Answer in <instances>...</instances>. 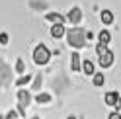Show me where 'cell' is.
<instances>
[{
	"label": "cell",
	"mask_w": 121,
	"mask_h": 119,
	"mask_svg": "<svg viewBox=\"0 0 121 119\" xmlns=\"http://www.w3.org/2000/svg\"><path fill=\"white\" fill-rule=\"evenodd\" d=\"M117 107L121 109V96H119V100H117Z\"/></svg>",
	"instance_id": "obj_23"
},
{
	"label": "cell",
	"mask_w": 121,
	"mask_h": 119,
	"mask_svg": "<svg viewBox=\"0 0 121 119\" xmlns=\"http://www.w3.org/2000/svg\"><path fill=\"white\" fill-rule=\"evenodd\" d=\"M51 35L55 37V39H59V37H63L65 35V27H63V24H55L51 27Z\"/></svg>",
	"instance_id": "obj_7"
},
{
	"label": "cell",
	"mask_w": 121,
	"mask_h": 119,
	"mask_svg": "<svg viewBox=\"0 0 121 119\" xmlns=\"http://www.w3.org/2000/svg\"><path fill=\"white\" fill-rule=\"evenodd\" d=\"M31 119H39V117H31Z\"/></svg>",
	"instance_id": "obj_24"
},
{
	"label": "cell",
	"mask_w": 121,
	"mask_h": 119,
	"mask_svg": "<svg viewBox=\"0 0 121 119\" xmlns=\"http://www.w3.org/2000/svg\"><path fill=\"white\" fill-rule=\"evenodd\" d=\"M98 37H100V43H104V45H105V43H109V31H100V35H98Z\"/></svg>",
	"instance_id": "obj_13"
},
{
	"label": "cell",
	"mask_w": 121,
	"mask_h": 119,
	"mask_svg": "<svg viewBox=\"0 0 121 119\" xmlns=\"http://www.w3.org/2000/svg\"><path fill=\"white\" fill-rule=\"evenodd\" d=\"M18 98H20V106L22 107H27L29 102H31V96H29L27 90H18Z\"/></svg>",
	"instance_id": "obj_4"
},
{
	"label": "cell",
	"mask_w": 121,
	"mask_h": 119,
	"mask_svg": "<svg viewBox=\"0 0 121 119\" xmlns=\"http://www.w3.org/2000/svg\"><path fill=\"white\" fill-rule=\"evenodd\" d=\"M82 70H84L86 74H96V72H94V63H92V61H84V64H82Z\"/></svg>",
	"instance_id": "obj_11"
},
{
	"label": "cell",
	"mask_w": 121,
	"mask_h": 119,
	"mask_svg": "<svg viewBox=\"0 0 121 119\" xmlns=\"http://www.w3.org/2000/svg\"><path fill=\"white\" fill-rule=\"evenodd\" d=\"M0 119H4V117H2V115H0Z\"/></svg>",
	"instance_id": "obj_26"
},
{
	"label": "cell",
	"mask_w": 121,
	"mask_h": 119,
	"mask_svg": "<svg viewBox=\"0 0 121 119\" xmlns=\"http://www.w3.org/2000/svg\"><path fill=\"white\" fill-rule=\"evenodd\" d=\"M66 39H69V45L70 47H84L86 45V31L82 27H70L69 31H66Z\"/></svg>",
	"instance_id": "obj_1"
},
{
	"label": "cell",
	"mask_w": 121,
	"mask_h": 119,
	"mask_svg": "<svg viewBox=\"0 0 121 119\" xmlns=\"http://www.w3.org/2000/svg\"><path fill=\"white\" fill-rule=\"evenodd\" d=\"M47 20L49 21H53V24H63V21H65V18L63 16H60V14H47Z\"/></svg>",
	"instance_id": "obj_10"
},
{
	"label": "cell",
	"mask_w": 121,
	"mask_h": 119,
	"mask_svg": "<svg viewBox=\"0 0 121 119\" xmlns=\"http://www.w3.org/2000/svg\"><path fill=\"white\" fill-rule=\"evenodd\" d=\"M108 119H121V115L117 113V111H113V113H111V115H109Z\"/></svg>",
	"instance_id": "obj_22"
},
{
	"label": "cell",
	"mask_w": 121,
	"mask_h": 119,
	"mask_svg": "<svg viewBox=\"0 0 121 119\" xmlns=\"http://www.w3.org/2000/svg\"><path fill=\"white\" fill-rule=\"evenodd\" d=\"M80 20H82V12H80V8H72V10L69 12V21H70V24H78Z\"/></svg>",
	"instance_id": "obj_5"
},
{
	"label": "cell",
	"mask_w": 121,
	"mask_h": 119,
	"mask_svg": "<svg viewBox=\"0 0 121 119\" xmlns=\"http://www.w3.org/2000/svg\"><path fill=\"white\" fill-rule=\"evenodd\" d=\"M111 63H113V53H111V51H108V53H104V55L100 57V64L104 66V68L111 66Z\"/></svg>",
	"instance_id": "obj_6"
},
{
	"label": "cell",
	"mask_w": 121,
	"mask_h": 119,
	"mask_svg": "<svg viewBox=\"0 0 121 119\" xmlns=\"http://www.w3.org/2000/svg\"><path fill=\"white\" fill-rule=\"evenodd\" d=\"M29 80H31V76H29V74H26V76H22V78L18 80V86H24V84H27Z\"/></svg>",
	"instance_id": "obj_18"
},
{
	"label": "cell",
	"mask_w": 121,
	"mask_h": 119,
	"mask_svg": "<svg viewBox=\"0 0 121 119\" xmlns=\"http://www.w3.org/2000/svg\"><path fill=\"white\" fill-rule=\"evenodd\" d=\"M49 57H51V53H49V49L45 47V45H37V47H35V51H33V61H35L37 64H47V63H49Z\"/></svg>",
	"instance_id": "obj_2"
},
{
	"label": "cell",
	"mask_w": 121,
	"mask_h": 119,
	"mask_svg": "<svg viewBox=\"0 0 121 119\" xmlns=\"http://www.w3.org/2000/svg\"><path fill=\"white\" fill-rule=\"evenodd\" d=\"M0 43H2V45L8 43V35H6V33H0Z\"/></svg>",
	"instance_id": "obj_20"
},
{
	"label": "cell",
	"mask_w": 121,
	"mask_h": 119,
	"mask_svg": "<svg viewBox=\"0 0 121 119\" xmlns=\"http://www.w3.org/2000/svg\"><path fill=\"white\" fill-rule=\"evenodd\" d=\"M10 82H12V70H10V66L4 61H0V86L8 88Z\"/></svg>",
	"instance_id": "obj_3"
},
{
	"label": "cell",
	"mask_w": 121,
	"mask_h": 119,
	"mask_svg": "<svg viewBox=\"0 0 121 119\" xmlns=\"http://www.w3.org/2000/svg\"><path fill=\"white\" fill-rule=\"evenodd\" d=\"M24 68H26V66H24V61H22V59H18V63H16V70L22 74V72H24Z\"/></svg>",
	"instance_id": "obj_19"
},
{
	"label": "cell",
	"mask_w": 121,
	"mask_h": 119,
	"mask_svg": "<svg viewBox=\"0 0 121 119\" xmlns=\"http://www.w3.org/2000/svg\"><path fill=\"white\" fill-rule=\"evenodd\" d=\"M104 74H96V76H94V86H102L104 84Z\"/></svg>",
	"instance_id": "obj_16"
},
{
	"label": "cell",
	"mask_w": 121,
	"mask_h": 119,
	"mask_svg": "<svg viewBox=\"0 0 121 119\" xmlns=\"http://www.w3.org/2000/svg\"><path fill=\"white\" fill-rule=\"evenodd\" d=\"M102 21H104V24H111V21H113V14L109 10H104L102 12Z\"/></svg>",
	"instance_id": "obj_12"
},
{
	"label": "cell",
	"mask_w": 121,
	"mask_h": 119,
	"mask_svg": "<svg viewBox=\"0 0 121 119\" xmlns=\"http://www.w3.org/2000/svg\"><path fill=\"white\" fill-rule=\"evenodd\" d=\"M39 88H41V74H37L33 80V90H39Z\"/></svg>",
	"instance_id": "obj_17"
},
{
	"label": "cell",
	"mask_w": 121,
	"mask_h": 119,
	"mask_svg": "<svg viewBox=\"0 0 121 119\" xmlns=\"http://www.w3.org/2000/svg\"><path fill=\"white\" fill-rule=\"evenodd\" d=\"M69 119H76V117H69Z\"/></svg>",
	"instance_id": "obj_25"
},
{
	"label": "cell",
	"mask_w": 121,
	"mask_h": 119,
	"mask_svg": "<svg viewBox=\"0 0 121 119\" xmlns=\"http://www.w3.org/2000/svg\"><path fill=\"white\" fill-rule=\"evenodd\" d=\"M117 100H119V94L117 92L105 94V103H108V106H117Z\"/></svg>",
	"instance_id": "obj_8"
},
{
	"label": "cell",
	"mask_w": 121,
	"mask_h": 119,
	"mask_svg": "<svg viewBox=\"0 0 121 119\" xmlns=\"http://www.w3.org/2000/svg\"><path fill=\"white\" fill-rule=\"evenodd\" d=\"M108 51H109V49L105 47L104 43H98V47H96V53H98V57H102L104 53H108Z\"/></svg>",
	"instance_id": "obj_15"
},
{
	"label": "cell",
	"mask_w": 121,
	"mask_h": 119,
	"mask_svg": "<svg viewBox=\"0 0 121 119\" xmlns=\"http://www.w3.org/2000/svg\"><path fill=\"white\" fill-rule=\"evenodd\" d=\"M51 102V96L49 94H39L37 96V103H49Z\"/></svg>",
	"instance_id": "obj_14"
},
{
	"label": "cell",
	"mask_w": 121,
	"mask_h": 119,
	"mask_svg": "<svg viewBox=\"0 0 121 119\" xmlns=\"http://www.w3.org/2000/svg\"><path fill=\"white\" fill-rule=\"evenodd\" d=\"M70 66H72V70H80V55H78V53H72V57H70Z\"/></svg>",
	"instance_id": "obj_9"
},
{
	"label": "cell",
	"mask_w": 121,
	"mask_h": 119,
	"mask_svg": "<svg viewBox=\"0 0 121 119\" xmlns=\"http://www.w3.org/2000/svg\"><path fill=\"white\" fill-rule=\"evenodd\" d=\"M16 115H18L16 111H12V109H10L8 113H6V119H16Z\"/></svg>",
	"instance_id": "obj_21"
}]
</instances>
